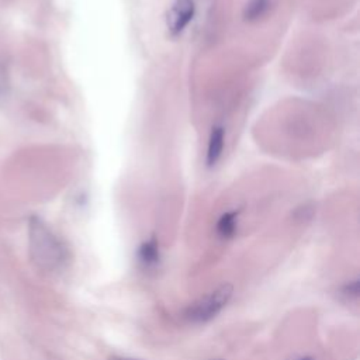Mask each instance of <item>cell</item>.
Listing matches in <instances>:
<instances>
[{"label": "cell", "mask_w": 360, "mask_h": 360, "mask_svg": "<svg viewBox=\"0 0 360 360\" xmlns=\"http://www.w3.org/2000/svg\"><path fill=\"white\" fill-rule=\"evenodd\" d=\"M28 246L31 260L44 271L60 270L68 262L66 246L38 217L30 218Z\"/></svg>", "instance_id": "obj_1"}, {"label": "cell", "mask_w": 360, "mask_h": 360, "mask_svg": "<svg viewBox=\"0 0 360 360\" xmlns=\"http://www.w3.org/2000/svg\"><path fill=\"white\" fill-rule=\"evenodd\" d=\"M233 288L231 284H221L208 294L191 302L183 312V318L190 323H205L215 318L229 302Z\"/></svg>", "instance_id": "obj_2"}, {"label": "cell", "mask_w": 360, "mask_h": 360, "mask_svg": "<svg viewBox=\"0 0 360 360\" xmlns=\"http://www.w3.org/2000/svg\"><path fill=\"white\" fill-rule=\"evenodd\" d=\"M195 14L194 0H173L166 13V28L172 37H179Z\"/></svg>", "instance_id": "obj_3"}, {"label": "cell", "mask_w": 360, "mask_h": 360, "mask_svg": "<svg viewBox=\"0 0 360 360\" xmlns=\"http://www.w3.org/2000/svg\"><path fill=\"white\" fill-rule=\"evenodd\" d=\"M224 141H225L224 127L221 125L212 127L208 138V146H207V155H205V163L208 167L215 166L217 162L219 160L224 150Z\"/></svg>", "instance_id": "obj_4"}, {"label": "cell", "mask_w": 360, "mask_h": 360, "mask_svg": "<svg viewBox=\"0 0 360 360\" xmlns=\"http://www.w3.org/2000/svg\"><path fill=\"white\" fill-rule=\"evenodd\" d=\"M136 259L143 269H155L160 262V250L158 240L155 238H150L141 243L136 252Z\"/></svg>", "instance_id": "obj_5"}, {"label": "cell", "mask_w": 360, "mask_h": 360, "mask_svg": "<svg viewBox=\"0 0 360 360\" xmlns=\"http://www.w3.org/2000/svg\"><path fill=\"white\" fill-rule=\"evenodd\" d=\"M276 0H249L243 7V20L249 22L263 18L274 6Z\"/></svg>", "instance_id": "obj_6"}, {"label": "cell", "mask_w": 360, "mask_h": 360, "mask_svg": "<svg viewBox=\"0 0 360 360\" xmlns=\"http://www.w3.org/2000/svg\"><path fill=\"white\" fill-rule=\"evenodd\" d=\"M238 215H239V211L233 210V211H226L219 217L215 229H217V235L221 239L233 238L238 229Z\"/></svg>", "instance_id": "obj_7"}, {"label": "cell", "mask_w": 360, "mask_h": 360, "mask_svg": "<svg viewBox=\"0 0 360 360\" xmlns=\"http://www.w3.org/2000/svg\"><path fill=\"white\" fill-rule=\"evenodd\" d=\"M359 291H360V288H359V280L354 278V280L346 283V284L340 288V295H343V297H345L346 300H349V301H350V300H357Z\"/></svg>", "instance_id": "obj_8"}, {"label": "cell", "mask_w": 360, "mask_h": 360, "mask_svg": "<svg viewBox=\"0 0 360 360\" xmlns=\"http://www.w3.org/2000/svg\"><path fill=\"white\" fill-rule=\"evenodd\" d=\"M108 360H141V359H132V357H122V356H111Z\"/></svg>", "instance_id": "obj_9"}, {"label": "cell", "mask_w": 360, "mask_h": 360, "mask_svg": "<svg viewBox=\"0 0 360 360\" xmlns=\"http://www.w3.org/2000/svg\"><path fill=\"white\" fill-rule=\"evenodd\" d=\"M300 360H312V359H309V357H302V359H300Z\"/></svg>", "instance_id": "obj_10"}, {"label": "cell", "mask_w": 360, "mask_h": 360, "mask_svg": "<svg viewBox=\"0 0 360 360\" xmlns=\"http://www.w3.org/2000/svg\"><path fill=\"white\" fill-rule=\"evenodd\" d=\"M215 360H221V359H215Z\"/></svg>", "instance_id": "obj_11"}]
</instances>
